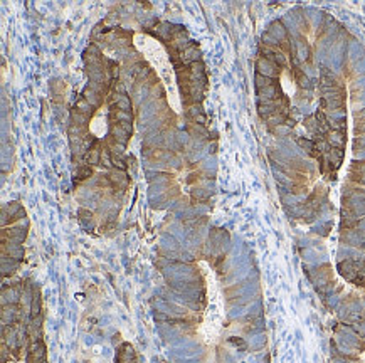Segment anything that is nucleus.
Listing matches in <instances>:
<instances>
[{
	"instance_id": "nucleus-1",
	"label": "nucleus",
	"mask_w": 365,
	"mask_h": 363,
	"mask_svg": "<svg viewBox=\"0 0 365 363\" xmlns=\"http://www.w3.org/2000/svg\"><path fill=\"white\" fill-rule=\"evenodd\" d=\"M204 268V272L207 276V308L204 311L202 324L198 328V335L207 345H214L219 340L221 335L222 323H224V301H222V293L219 287L214 272L207 268L206 264L201 263Z\"/></svg>"
},
{
	"instance_id": "nucleus-3",
	"label": "nucleus",
	"mask_w": 365,
	"mask_h": 363,
	"mask_svg": "<svg viewBox=\"0 0 365 363\" xmlns=\"http://www.w3.org/2000/svg\"><path fill=\"white\" fill-rule=\"evenodd\" d=\"M106 130H108V115H106V110L101 108L98 113L93 116V120H91L89 131L93 133L94 136H103Z\"/></svg>"
},
{
	"instance_id": "nucleus-2",
	"label": "nucleus",
	"mask_w": 365,
	"mask_h": 363,
	"mask_svg": "<svg viewBox=\"0 0 365 363\" xmlns=\"http://www.w3.org/2000/svg\"><path fill=\"white\" fill-rule=\"evenodd\" d=\"M135 46L138 47V51L145 56V59L152 64L153 69L157 71L158 78L162 79L163 84L170 91L172 98H174L175 111H179V96H177L175 76H174V71H172V66H170L169 52L165 51V47L160 44L158 41H155L153 37H150L147 34H137L135 35Z\"/></svg>"
}]
</instances>
